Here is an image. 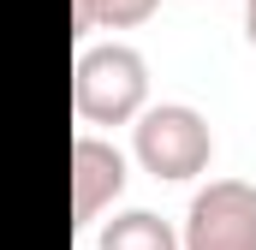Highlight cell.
I'll return each mask as SVG.
<instances>
[{
	"instance_id": "cell-6",
	"label": "cell",
	"mask_w": 256,
	"mask_h": 250,
	"mask_svg": "<svg viewBox=\"0 0 256 250\" xmlns=\"http://www.w3.org/2000/svg\"><path fill=\"white\" fill-rule=\"evenodd\" d=\"M161 0H72V36L90 30H137L155 18Z\"/></svg>"
},
{
	"instance_id": "cell-1",
	"label": "cell",
	"mask_w": 256,
	"mask_h": 250,
	"mask_svg": "<svg viewBox=\"0 0 256 250\" xmlns=\"http://www.w3.org/2000/svg\"><path fill=\"white\" fill-rule=\"evenodd\" d=\"M72 108L84 125H137L149 108V60L131 42H90L72 66Z\"/></svg>"
},
{
	"instance_id": "cell-4",
	"label": "cell",
	"mask_w": 256,
	"mask_h": 250,
	"mask_svg": "<svg viewBox=\"0 0 256 250\" xmlns=\"http://www.w3.org/2000/svg\"><path fill=\"white\" fill-rule=\"evenodd\" d=\"M126 155L108 143V137H96V131H78L72 137V214H78V226H90L102 208H114L120 202V190H126Z\"/></svg>"
},
{
	"instance_id": "cell-3",
	"label": "cell",
	"mask_w": 256,
	"mask_h": 250,
	"mask_svg": "<svg viewBox=\"0 0 256 250\" xmlns=\"http://www.w3.org/2000/svg\"><path fill=\"white\" fill-rule=\"evenodd\" d=\"M185 250H256V185L250 179H208L179 226Z\"/></svg>"
},
{
	"instance_id": "cell-5",
	"label": "cell",
	"mask_w": 256,
	"mask_h": 250,
	"mask_svg": "<svg viewBox=\"0 0 256 250\" xmlns=\"http://www.w3.org/2000/svg\"><path fill=\"white\" fill-rule=\"evenodd\" d=\"M96 250H185V244H179V226L161 220L155 208H120L114 220H102Z\"/></svg>"
},
{
	"instance_id": "cell-2",
	"label": "cell",
	"mask_w": 256,
	"mask_h": 250,
	"mask_svg": "<svg viewBox=\"0 0 256 250\" xmlns=\"http://www.w3.org/2000/svg\"><path fill=\"white\" fill-rule=\"evenodd\" d=\"M131 155L143 161V173H155L167 185H185L196 173H208L214 131H208V120L196 114L191 102H155L131 125Z\"/></svg>"
},
{
	"instance_id": "cell-7",
	"label": "cell",
	"mask_w": 256,
	"mask_h": 250,
	"mask_svg": "<svg viewBox=\"0 0 256 250\" xmlns=\"http://www.w3.org/2000/svg\"><path fill=\"white\" fill-rule=\"evenodd\" d=\"M244 42L256 48V0H244Z\"/></svg>"
}]
</instances>
